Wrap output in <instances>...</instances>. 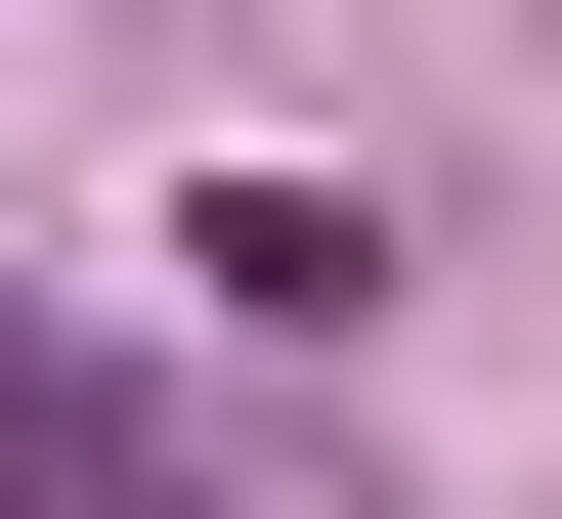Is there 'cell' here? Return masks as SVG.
Masks as SVG:
<instances>
[{
	"label": "cell",
	"instance_id": "cell-2",
	"mask_svg": "<svg viewBox=\"0 0 562 519\" xmlns=\"http://www.w3.org/2000/svg\"><path fill=\"white\" fill-rule=\"evenodd\" d=\"M173 260H216V347H347V303H390V217H347V173H216Z\"/></svg>",
	"mask_w": 562,
	"mask_h": 519
},
{
	"label": "cell",
	"instance_id": "cell-1",
	"mask_svg": "<svg viewBox=\"0 0 562 519\" xmlns=\"http://www.w3.org/2000/svg\"><path fill=\"white\" fill-rule=\"evenodd\" d=\"M0 519H216V433H131V390H87L44 303H0Z\"/></svg>",
	"mask_w": 562,
	"mask_h": 519
}]
</instances>
